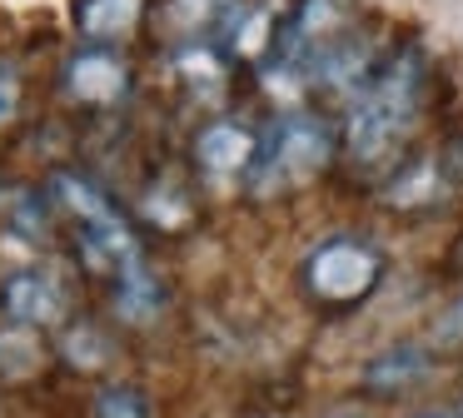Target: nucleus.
Returning <instances> with one entry per match:
<instances>
[{
	"label": "nucleus",
	"mask_w": 463,
	"mask_h": 418,
	"mask_svg": "<svg viewBox=\"0 0 463 418\" xmlns=\"http://www.w3.org/2000/svg\"><path fill=\"white\" fill-rule=\"evenodd\" d=\"M423 95V55L413 45L393 50L369 80L349 109V155L359 165H383L393 149L409 139L413 115Z\"/></svg>",
	"instance_id": "nucleus-1"
},
{
	"label": "nucleus",
	"mask_w": 463,
	"mask_h": 418,
	"mask_svg": "<svg viewBox=\"0 0 463 418\" xmlns=\"http://www.w3.org/2000/svg\"><path fill=\"white\" fill-rule=\"evenodd\" d=\"M334 155V135L324 119L314 115H284L264 129L260 155L250 165V189L254 195H274V189L304 185L309 175H319Z\"/></svg>",
	"instance_id": "nucleus-2"
},
{
	"label": "nucleus",
	"mask_w": 463,
	"mask_h": 418,
	"mask_svg": "<svg viewBox=\"0 0 463 418\" xmlns=\"http://www.w3.org/2000/svg\"><path fill=\"white\" fill-rule=\"evenodd\" d=\"M383 279V259L373 244L354 234H339L329 244H319L304 259V289H309L314 304L324 309H354L379 289Z\"/></svg>",
	"instance_id": "nucleus-3"
},
{
	"label": "nucleus",
	"mask_w": 463,
	"mask_h": 418,
	"mask_svg": "<svg viewBox=\"0 0 463 418\" xmlns=\"http://www.w3.org/2000/svg\"><path fill=\"white\" fill-rule=\"evenodd\" d=\"M61 80H65V95L80 100V105H115V100L125 95V85H130L125 65H120V60H115L105 45L75 50Z\"/></svg>",
	"instance_id": "nucleus-4"
},
{
	"label": "nucleus",
	"mask_w": 463,
	"mask_h": 418,
	"mask_svg": "<svg viewBox=\"0 0 463 418\" xmlns=\"http://www.w3.org/2000/svg\"><path fill=\"white\" fill-rule=\"evenodd\" d=\"M0 309L15 318V324H55L65 314V289L55 284L41 269H21L0 284Z\"/></svg>",
	"instance_id": "nucleus-5"
},
{
	"label": "nucleus",
	"mask_w": 463,
	"mask_h": 418,
	"mask_svg": "<svg viewBox=\"0 0 463 418\" xmlns=\"http://www.w3.org/2000/svg\"><path fill=\"white\" fill-rule=\"evenodd\" d=\"M254 155H260V139L250 135V129H240L234 119H214V125L200 129V139H194V159H200L204 169H214V175H250Z\"/></svg>",
	"instance_id": "nucleus-6"
},
{
	"label": "nucleus",
	"mask_w": 463,
	"mask_h": 418,
	"mask_svg": "<svg viewBox=\"0 0 463 418\" xmlns=\"http://www.w3.org/2000/svg\"><path fill=\"white\" fill-rule=\"evenodd\" d=\"M423 374H429V354L419 344H399L364 364V388H373V394H403V388L423 384Z\"/></svg>",
	"instance_id": "nucleus-7"
},
{
	"label": "nucleus",
	"mask_w": 463,
	"mask_h": 418,
	"mask_svg": "<svg viewBox=\"0 0 463 418\" xmlns=\"http://www.w3.org/2000/svg\"><path fill=\"white\" fill-rule=\"evenodd\" d=\"M145 0H75V25L85 40L95 45H110V40L130 35L135 20H140Z\"/></svg>",
	"instance_id": "nucleus-8"
},
{
	"label": "nucleus",
	"mask_w": 463,
	"mask_h": 418,
	"mask_svg": "<svg viewBox=\"0 0 463 418\" xmlns=\"http://www.w3.org/2000/svg\"><path fill=\"white\" fill-rule=\"evenodd\" d=\"M234 20H240V0H170L165 5V25L180 30L190 45H200V35L234 25Z\"/></svg>",
	"instance_id": "nucleus-9"
},
{
	"label": "nucleus",
	"mask_w": 463,
	"mask_h": 418,
	"mask_svg": "<svg viewBox=\"0 0 463 418\" xmlns=\"http://www.w3.org/2000/svg\"><path fill=\"white\" fill-rule=\"evenodd\" d=\"M160 304H165V294H160V284H155V274L145 264L125 269V274L115 279V309H120L130 324H150V318L160 314Z\"/></svg>",
	"instance_id": "nucleus-10"
},
{
	"label": "nucleus",
	"mask_w": 463,
	"mask_h": 418,
	"mask_svg": "<svg viewBox=\"0 0 463 418\" xmlns=\"http://www.w3.org/2000/svg\"><path fill=\"white\" fill-rule=\"evenodd\" d=\"M90 413L95 418H150V404H145V394L130 384H105L100 394H95Z\"/></svg>",
	"instance_id": "nucleus-11"
},
{
	"label": "nucleus",
	"mask_w": 463,
	"mask_h": 418,
	"mask_svg": "<svg viewBox=\"0 0 463 418\" xmlns=\"http://www.w3.org/2000/svg\"><path fill=\"white\" fill-rule=\"evenodd\" d=\"M433 344H443V348L463 344V299H458V304L443 309V318L433 324Z\"/></svg>",
	"instance_id": "nucleus-12"
},
{
	"label": "nucleus",
	"mask_w": 463,
	"mask_h": 418,
	"mask_svg": "<svg viewBox=\"0 0 463 418\" xmlns=\"http://www.w3.org/2000/svg\"><path fill=\"white\" fill-rule=\"evenodd\" d=\"M11 105H15V95H11V85L0 80V115H11Z\"/></svg>",
	"instance_id": "nucleus-13"
},
{
	"label": "nucleus",
	"mask_w": 463,
	"mask_h": 418,
	"mask_svg": "<svg viewBox=\"0 0 463 418\" xmlns=\"http://www.w3.org/2000/svg\"><path fill=\"white\" fill-rule=\"evenodd\" d=\"M419 418H458V413H419Z\"/></svg>",
	"instance_id": "nucleus-14"
}]
</instances>
